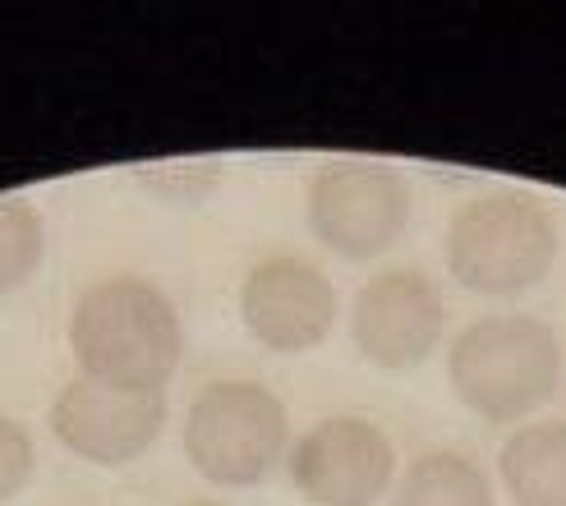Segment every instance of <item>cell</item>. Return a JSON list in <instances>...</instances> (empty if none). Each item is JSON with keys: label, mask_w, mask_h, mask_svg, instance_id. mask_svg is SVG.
I'll list each match as a JSON object with an SVG mask.
<instances>
[{"label": "cell", "mask_w": 566, "mask_h": 506, "mask_svg": "<svg viewBox=\"0 0 566 506\" xmlns=\"http://www.w3.org/2000/svg\"><path fill=\"white\" fill-rule=\"evenodd\" d=\"M447 331V299L419 267H382L359 286L350 308V341L382 373L429 363Z\"/></svg>", "instance_id": "cell-6"}, {"label": "cell", "mask_w": 566, "mask_h": 506, "mask_svg": "<svg viewBox=\"0 0 566 506\" xmlns=\"http://www.w3.org/2000/svg\"><path fill=\"white\" fill-rule=\"evenodd\" d=\"M391 506H497L489 474L457 446H433L406 465Z\"/></svg>", "instance_id": "cell-11"}, {"label": "cell", "mask_w": 566, "mask_h": 506, "mask_svg": "<svg viewBox=\"0 0 566 506\" xmlns=\"http://www.w3.org/2000/svg\"><path fill=\"white\" fill-rule=\"evenodd\" d=\"M304 217L336 259H378L410 226V180L382 161H332L308 180Z\"/></svg>", "instance_id": "cell-5"}, {"label": "cell", "mask_w": 566, "mask_h": 506, "mask_svg": "<svg viewBox=\"0 0 566 506\" xmlns=\"http://www.w3.org/2000/svg\"><path fill=\"white\" fill-rule=\"evenodd\" d=\"M185 506H221V502H185Z\"/></svg>", "instance_id": "cell-14"}, {"label": "cell", "mask_w": 566, "mask_h": 506, "mask_svg": "<svg viewBox=\"0 0 566 506\" xmlns=\"http://www.w3.org/2000/svg\"><path fill=\"white\" fill-rule=\"evenodd\" d=\"M557 217L525 189H489L461 203L447 226V272L457 286L506 299L548 281L557 263Z\"/></svg>", "instance_id": "cell-3"}, {"label": "cell", "mask_w": 566, "mask_h": 506, "mask_svg": "<svg viewBox=\"0 0 566 506\" xmlns=\"http://www.w3.org/2000/svg\"><path fill=\"white\" fill-rule=\"evenodd\" d=\"M562 336L534 314H484L451 336L447 382L484 424L539 414L562 382Z\"/></svg>", "instance_id": "cell-2"}, {"label": "cell", "mask_w": 566, "mask_h": 506, "mask_svg": "<svg viewBox=\"0 0 566 506\" xmlns=\"http://www.w3.org/2000/svg\"><path fill=\"white\" fill-rule=\"evenodd\" d=\"M291 484L314 506H378L396 479L391 438L359 414H332L291 446Z\"/></svg>", "instance_id": "cell-7"}, {"label": "cell", "mask_w": 566, "mask_h": 506, "mask_svg": "<svg viewBox=\"0 0 566 506\" xmlns=\"http://www.w3.org/2000/svg\"><path fill=\"white\" fill-rule=\"evenodd\" d=\"M46 253V221L28 199H0V295L38 276Z\"/></svg>", "instance_id": "cell-12"}, {"label": "cell", "mask_w": 566, "mask_h": 506, "mask_svg": "<svg viewBox=\"0 0 566 506\" xmlns=\"http://www.w3.org/2000/svg\"><path fill=\"white\" fill-rule=\"evenodd\" d=\"M70 350L78 373L93 382L166 391L185 359L180 308L148 276H102L70 314Z\"/></svg>", "instance_id": "cell-1"}, {"label": "cell", "mask_w": 566, "mask_h": 506, "mask_svg": "<svg viewBox=\"0 0 566 506\" xmlns=\"http://www.w3.org/2000/svg\"><path fill=\"white\" fill-rule=\"evenodd\" d=\"M166 391H125L93 378H70L51 401V438L88 465H129L166 429Z\"/></svg>", "instance_id": "cell-8"}, {"label": "cell", "mask_w": 566, "mask_h": 506, "mask_svg": "<svg viewBox=\"0 0 566 506\" xmlns=\"http://www.w3.org/2000/svg\"><path fill=\"white\" fill-rule=\"evenodd\" d=\"M291 414L272 387L249 378L208 382L185 414V456L217 488H253L291 452Z\"/></svg>", "instance_id": "cell-4"}, {"label": "cell", "mask_w": 566, "mask_h": 506, "mask_svg": "<svg viewBox=\"0 0 566 506\" xmlns=\"http://www.w3.org/2000/svg\"><path fill=\"white\" fill-rule=\"evenodd\" d=\"M240 318L263 350L304 355L336 323V286L304 253H263L240 281Z\"/></svg>", "instance_id": "cell-9"}, {"label": "cell", "mask_w": 566, "mask_h": 506, "mask_svg": "<svg viewBox=\"0 0 566 506\" xmlns=\"http://www.w3.org/2000/svg\"><path fill=\"white\" fill-rule=\"evenodd\" d=\"M38 470V446H33V433H28L19 419L0 414V502H10L28 488Z\"/></svg>", "instance_id": "cell-13"}, {"label": "cell", "mask_w": 566, "mask_h": 506, "mask_svg": "<svg viewBox=\"0 0 566 506\" xmlns=\"http://www.w3.org/2000/svg\"><path fill=\"white\" fill-rule=\"evenodd\" d=\"M512 506H566V419L521 424L497 456Z\"/></svg>", "instance_id": "cell-10"}]
</instances>
